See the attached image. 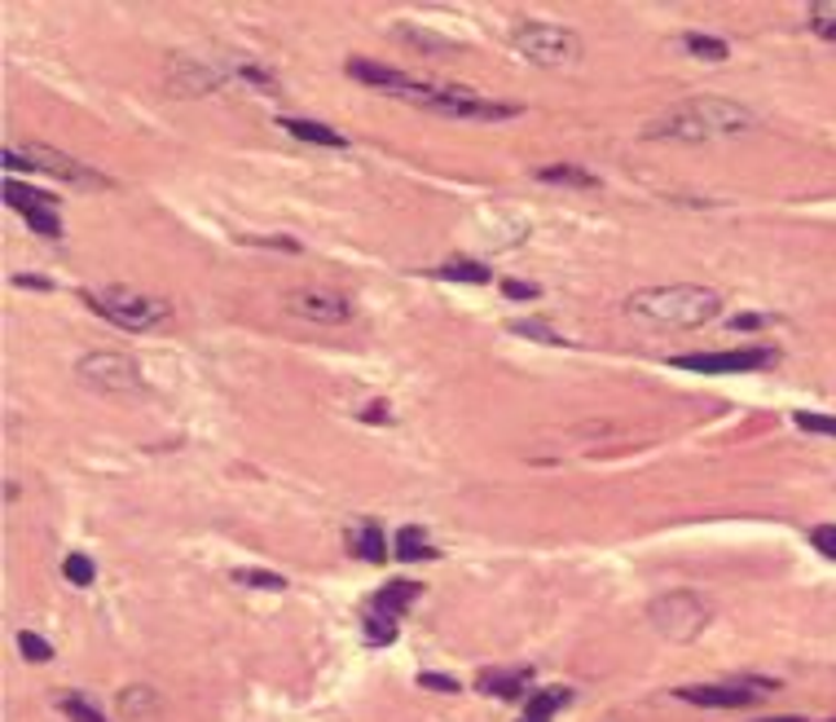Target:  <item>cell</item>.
Masks as SVG:
<instances>
[{
  "mask_svg": "<svg viewBox=\"0 0 836 722\" xmlns=\"http://www.w3.org/2000/svg\"><path fill=\"white\" fill-rule=\"evenodd\" d=\"M57 709H62L70 722H106V713H101L84 691H66V696L57 700Z\"/></svg>",
  "mask_w": 836,
  "mask_h": 722,
  "instance_id": "obj_26",
  "label": "cell"
},
{
  "mask_svg": "<svg viewBox=\"0 0 836 722\" xmlns=\"http://www.w3.org/2000/svg\"><path fill=\"white\" fill-rule=\"evenodd\" d=\"M510 335H528V339H537V343H563V339H559L550 326H541V321H515Z\"/></svg>",
  "mask_w": 836,
  "mask_h": 722,
  "instance_id": "obj_33",
  "label": "cell"
},
{
  "mask_svg": "<svg viewBox=\"0 0 836 722\" xmlns=\"http://www.w3.org/2000/svg\"><path fill=\"white\" fill-rule=\"evenodd\" d=\"M348 75L361 79V84H370V88H378V92H387V97H400L409 106H422L427 92H431V84H422V79H414V75H405V70H396L387 62H370V57H352Z\"/></svg>",
  "mask_w": 836,
  "mask_h": 722,
  "instance_id": "obj_11",
  "label": "cell"
},
{
  "mask_svg": "<svg viewBox=\"0 0 836 722\" xmlns=\"http://www.w3.org/2000/svg\"><path fill=\"white\" fill-rule=\"evenodd\" d=\"M422 110H431V114H440V119H462V123H502V119H515V114H519L515 101L480 97V92L466 88V84H431V97L422 101Z\"/></svg>",
  "mask_w": 836,
  "mask_h": 722,
  "instance_id": "obj_5",
  "label": "cell"
},
{
  "mask_svg": "<svg viewBox=\"0 0 836 722\" xmlns=\"http://www.w3.org/2000/svg\"><path fill=\"white\" fill-rule=\"evenodd\" d=\"M361 418H365V423H374V418H378V423H387V418H392V409H387V401H378V409H365Z\"/></svg>",
  "mask_w": 836,
  "mask_h": 722,
  "instance_id": "obj_38",
  "label": "cell"
},
{
  "mask_svg": "<svg viewBox=\"0 0 836 722\" xmlns=\"http://www.w3.org/2000/svg\"><path fill=\"white\" fill-rule=\"evenodd\" d=\"M418 594H422V586H418V581H387V586H383L370 603H374V608H383V612H396V616H400V612H405Z\"/></svg>",
  "mask_w": 836,
  "mask_h": 722,
  "instance_id": "obj_20",
  "label": "cell"
},
{
  "mask_svg": "<svg viewBox=\"0 0 836 722\" xmlns=\"http://www.w3.org/2000/svg\"><path fill=\"white\" fill-rule=\"evenodd\" d=\"M418 682H422L427 691H458V682L444 678V674H418Z\"/></svg>",
  "mask_w": 836,
  "mask_h": 722,
  "instance_id": "obj_35",
  "label": "cell"
},
{
  "mask_svg": "<svg viewBox=\"0 0 836 722\" xmlns=\"http://www.w3.org/2000/svg\"><path fill=\"white\" fill-rule=\"evenodd\" d=\"M220 84H224V75L211 70V66H202V62H194V57H172V62H167V88H172L176 97L216 92Z\"/></svg>",
  "mask_w": 836,
  "mask_h": 722,
  "instance_id": "obj_14",
  "label": "cell"
},
{
  "mask_svg": "<svg viewBox=\"0 0 836 722\" xmlns=\"http://www.w3.org/2000/svg\"><path fill=\"white\" fill-rule=\"evenodd\" d=\"M792 423L801 431H814V436H836V414H810V409H801V414H792Z\"/></svg>",
  "mask_w": 836,
  "mask_h": 722,
  "instance_id": "obj_30",
  "label": "cell"
},
{
  "mask_svg": "<svg viewBox=\"0 0 836 722\" xmlns=\"http://www.w3.org/2000/svg\"><path fill=\"white\" fill-rule=\"evenodd\" d=\"M528 678H532L528 669H484V674L475 678V687H480L484 696H497V700H519Z\"/></svg>",
  "mask_w": 836,
  "mask_h": 722,
  "instance_id": "obj_16",
  "label": "cell"
},
{
  "mask_svg": "<svg viewBox=\"0 0 836 722\" xmlns=\"http://www.w3.org/2000/svg\"><path fill=\"white\" fill-rule=\"evenodd\" d=\"M682 48L695 53V57H704V62H722V57L730 53L726 40H717V35H700V31H686V35H682Z\"/></svg>",
  "mask_w": 836,
  "mask_h": 722,
  "instance_id": "obj_25",
  "label": "cell"
},
{
  "mask_svg": "<svg viewBox=\"0 0 836 722\" xmlns=\"http://www.w3.org/2000/svg\"><path fill=\"white\" fill-rule=\"evenodd\" d=\"M233 581L251 586V590H286V577L282 572H264V568H233Z\"/></svg>",
  "mask_w": 836,
  "mask_h": 722,
  "instance_id": "obj_28",
  "label": "cell"
},
{
  "mask_svg": "<svg viewBox=\"0 0 836 722\" xmlns=\"http://www.w3.org/2000/svg\"><path fill=\"white\" fill-rule=\"evenodd\" d=\"M392 35L405 40V44H414V48H422L427 57H444V53H453V44H449L444 35H431L427 26H409V22H400Z\"/></svg>",
  "mask_w": 836,
  "mask_h": 722,
  "instance_id": "obj_22",
  "label": "cell"
},
{
  "mask_svg": "<svg viewBox=\"0 0 836 722\" xmlns=\"http://www.w3.org/2000/svg\"><path fill=\"white\" fill-rule=\"evenodd\" d=\"M150 700H154V696H150L145 687H132V691H123V696H119V709H123L128 718H136V713H141Z\"/></svg>",
  "mask_w": 836,
  "mask_h": 722,
  "instance_id": "obj_34",
  "label": "cell"
},
{
  "mask_svg": "<svg viewBox=\"0 0 836 722\" xmlns=\"http://www.w3.org/2000/svg\"><path fill=\"white\" fill-rule=\"evenodd\" d=\"M13 286H31V291H48V282H44V277H35V273H18V277H13Z\"/></svg>",
  "mask_w": 836,
  "mask_h": 722,
  "instance_id": "obj_37",
  "label": "cell"
},
{
  "mask_svg": "<svg viewBox=\"0 0 836 722\" xmlns=\"http://www.w3.org/2000/svg\"><path fill=\"white\" fill-rule=\"evenodd\" d=\"M277 123H282L290 136L308 141V145H330V150H343V145H348L343 132H334V128H326V123H317V119H290V114H282Z\"/></svg>",
  "mask_w": 836,
  "mask_h": 722,
  "instance_id": "obj_17",
  "label": "cell"
},
{
  "mask_svg": "<svg viewBox=\"0 0 836 722\" xmlns=\"http://www.w3.org/2000/svg\"><path fill=\"white\" fill-rule=\"evenodd\" d=\"M18 647H22V656H26V660H35V665H44V660L53 656V647H48L40 634H31V630H22V634H18Z\"/></svg>",
  "mask_w": 836,
  "mask_h": 722,
  "instance_id": "obj_31",
  "label": "cell"
},
{
  "mask_svg": "<svg viewBox=\"0 0 836 722\" xmlns=\"http://www.w3.org/2000/svg\"><path fill=\"white\" fill-rule=\"evenodd\" d=\"M286 308H290L295 317L321 321V326H339V321L352 317V299H348V295H339V291H317V286L295 291V295L286 299Z\"/></svg>",
  "mask_w": 836,
  "mask_h": 722,
  "instance_id": "obj_13",
  "label": "cell"
},
{
  "mask_svg": "<svg viewBox=\"0 0 836 722\" xmlns=\"http://www.w3.org/2000/svg\"><path fill=\"white\" fill-rule=\"evenodd\" d=\"M4 167H26V172H44L53 180H66V185H110L101 172L84 167L79 158L53 150V145H40V141H26V145H4Z\"/></svg>",
  "mask_w": 836,
  "mask_h": 722,
  "instance_id": "obj_6",
  "label": "cell"
},
{
  "mask_svg": "<svg viewBox=\"0 0 836 722\" xmlns=\"http://www.w3.org/2000/svg\"><path fill=\"white\" fill-rule=\"evenodd\" d=\"M757 119L748 106L739 101H722V97H691L678 101L669 110H660L647 123V136H664V141H708V136H735V132H752Z\"/></svg>",
  "mask_w": 836,
  "mask_h": 722,
  "instance_id": "obj_2",
  "label": "cell"
},
{
  "mask_svg": "<svg viewBox=\"0 0 836 722\" xmlns=\"http://www.w3.org/2000/svg\"><path fill=\"white\" fill-rule=\"evenodd\" d=\"M62 572H66V581H70V586H88V581L97 577V568H92V559H88V555H79V550L62 559Z\"/></svg>",
  "mask_w": 836,
  "mask_h": 722,
  "instance_id": "obj_29",
  "label": "cell"
},
{
  "mask_svg": "<svg viewBox=\"0 0 836 722\" xmlns=\"http://www.w3.org/2000/svg\"><path fill=\"white\" fill-rule=\"evenodd\" d=\"M810 31L818 40H836V0H814L810 4Z\"/></svg>",
  "mask_w": 836,
  "mask_h": 722,
  "instance_id": "obj_27",
  "label": "cell"
},
{
  "mask_svg": "<svg viewBox=\"0 0 836 722\" xmlns=\"http://www.w3.org/2000/svg\"><path fill=\"white\" fill-rule=\"evenodd\" d=\"M651 625L664 638H695L708 625V603L695 594H664L651 603Z\"/></svg>",
  "mask_w": 836,
  "mask_h": 722,
  "instance_id": "obj_10",
  "label": "cell"
},
{
  "mask_svg": "<svg viewBox=\"0 0 836 722\" xmlns=\"http://www.w3.org/2000/svg\"><path fill=\"white\" fill-rule=\"evenodd\" d=\"M761 722H805V718H792V713H779V718H761Z\"/></svg>",
  "mask_w": 836,
  "mask_h": 722,
  "instance_id": "obj_40",
  "label": "cell"
},
{
  "mask_svg": "<svg viewBox=\"0 0 836 722\" xmlns=\"http://www.w3.org/2000/svg\"><path fill=\"white\" fill-rule=\"evenodd\" d=\"M75 374H79V383H88L97 392H141V383H145L136 361L123 352H88V357H79Z\"/></svg>",
  "mask_w": 836,
  "mask_h": 722,
  "instance_id": "obj_9",
  "label": "cell"
},
{
  "mask_svg": "<svg viewBox=\"0 0 836 722\" xmlns=\"http://www.w3.org/2000/svg\"><path fill=\"white\" fill-rule=\"evenodd\" d=\"M810 546H814L818 555L836 559V524H818V528H810Z\"/></svg>",
  "mask_w": 836,
  "mask_h": 722,
  "instance_id": "obj_32",
  "label": "cell"
},
{
  "mask_svg": "<svg viewBox=\"0 0 836 722\" xmlns=\"http://www.w3.org/2000/svg\"><path fill=\"white\" fill-rule=\"evenodd\" d=\"M770 317H761V313H748V317H735V326H766Z\"/></svg>",
  "mask_w": 836,
  "mask_h": 722,
  "instance_id": "obj_39",
  "label": "cell"
},
{
  "mask_svg": "<svg viewBox=\"0 0 836 722\" xmlns=\"http://www.w3.org/2000/svg\"><path fill=\"white\" fill-rule=\"evenodd\" d=\"M779 682L770 678H730V682H695V687H678V700H691L700 709H744L761 696H770Z\"/></svg>",
  "mask_w": 836,
  "mask_h": 722,
  "instance_id": "obj_7",
  "label": "cell"
},
{
  "mask_svg": "<svg viewBox=\"0 0 836 722\" xmlns=\"http://www.w3.org/2000/svg\"><path fill=\"white\" fill-rule=\"evenodd\" d=\"M563 704H568V691H563V687H546V691L528 696V704H524L519 722H550V718H554V709H563Z\"/></svg>",
  "mask_w": 836,
  "mask_h": 722,
  "instance_id": "obj_21",
  "label": "cell"
},
{
  "mask_svg": "<svg viewBox=\"0 0 836 722\" xmlns=\"http://www.w3.org/2000/svg\"><path fill=\"white\" fill-rule=\"evenodd\" d=\"M502 291H506L510 299H532V295H537V286H532V282H515V277H510V282H502Z\"/></svg>",
  "mask_w": 836,
  "mask_h": 722,
  "instance_id": "obj_36",
  "label": "cell"
},
{
  "mask_svg": "<svg viewBox=\"0 0 836 722\" xmlns=\"http://www.w3.org/2000/svg\"><path fill=\"white\" fill-rule=\"evenodd\" d=\"M779 352L774 348H722V352H686V357H673L669 365L678 370H700V374H748V370H766L774 365Z\"/></svg>",
  "mask_w": 836,
  "mask_h": 722,
  "instance_id": "obj_8",
  "label": "cell"
},
{
  "mask_svg": "<svg viewBox=\"0 0 836 722\" xmlns=\"http://www.w3.org/2000/svg\"><path fill=\"white\" fill-rule=\"evenodd\" d=\"M510 44H515V53H519L524 62H532V66L559 70V66L581 62V40H576V31L554 26V22H519V26L510 31Z\"/></svg>",
  "mask_w": 836,
  "mask_h": 722,
  "instance_id": "obj_4",
  "label": "cell"
},
{
  "mask_svg": "<svg viewBox=\"0 0 836 722\" xmlns=\"http://www.w3.org/2000/svg\"><path fill=\"white\" fill-rule=\"evenodd\" d=\"M348 546H352V555L365 559V564L387 559V537H383L378 519H356V524H348Z\"/></svg>",
  "mask_w": 836,
  "mask_h": 722,
  "instance_id": "obj_15",
  "label": "cell"
},
{
  "mask_svg": "<svg viewBox=\"0 0 836 722\" xmlns=\"http://www.w3.org/2000/svg\"><path fill=\"white\" fill-rule=\"evenodd\" d=\"M361 634H365V643L370 647H387L392 638H396V612H383V608H365V625H361Z\"/></svg>",
  "mask_w": 836,
  "mask_h": 722,
  "instance_id": "obj_23",
  "label": "cell"
},
{
  "mask_svg": "<svg viewBox=\"0 0 836 722\" xmlns=\"http://www.w3.org/2000/svg\"><path fill=\"white\" fill-rule=\"evenodd\" d=\"M392 555L405 559V564H414V559H436L440 550L431 546V537H427L418 524H405V528L396 533V542H392Z\"/></svg>",
  "mask_w": 836,
  "mask_h": 722,
  "instance_id": "obj_18",
  "label": "cell"
},
{
  "mask_svg": "<svg viewBox=\"0 0 836 722\" xmlns=\"http://www.w3.org/2000/svg\"><path fill=\"white\" fill-rule=\"evenodd\" d=\"M625 313L647 330H695L722 313V295L713 286H647L625 299Z\"/></svg>",
  "mask_w": 836,
  "mask_h": 722,
  "instance_id": "obj_1",
  "label": "cell"
},
{
  "mask_svg": "<svg viewBox=\"0 0 836 722\" xmlns=\"http://www.w3.org/2000/svg\"><path fill=\"white\" fill-rule=\"evenodd\" d=\"M4 203L18 207L26 216V225L44 238H57L62 233V220H57V194H40L22 180H4Z\"/></svg>",
  "mask_w": 836,
  "mask_h": 722,
  "instance_id": "obj_12",
  "label": "cell"
},
{
  "mask_svg": "<svg viewBox=\"0 0 836 722\" xmlns=\"http://www.w3.org/2000/svg\"><path fill=\"white\" fill-rule=\"evenodd\" d=\"M84 299H88L92 313H101L119 330H158V326L172 321V304L167 299L128 291V286H97V291H84Z\"/></svg>",
  "mask_w": 836,
  "mask_h": 722,
  "instance_id": "obj_3",
  "label": "cell"
},
{
  "mask_svg": "<svg viewBox=\"0 0 836 722\" xmlns=\"http://www.w3.org/2000/svg\"><path fill=\"white\" fill-rule=\"evenodd\" d=\"M537 180H550V185H572V189H594V185H598V176H590L585 167H572V163L537 167Z\"/></svg>",
  "mask_w": 836,
  "mask_h": 722,
  "instance_id": "obj_24",
  "label": "cell"
},
{
  "mask_svg": "<svg viewBox=\"0 0 836 722\" xmlns=\"http://www.w3.org/2000/svg\"><path fill=\"white\" fill-rule=\"evenodd\" d=\"M436 277H449V282H471V286H484V282L493 277V269H488V264H480V260L453 255V260H444V264L436 269Z\"/></svg>",
  "mask_w": 836,
  "mask_h": 722,
  "instance_id": "obj_19",
  "label": "cell"
}]
</instances>
